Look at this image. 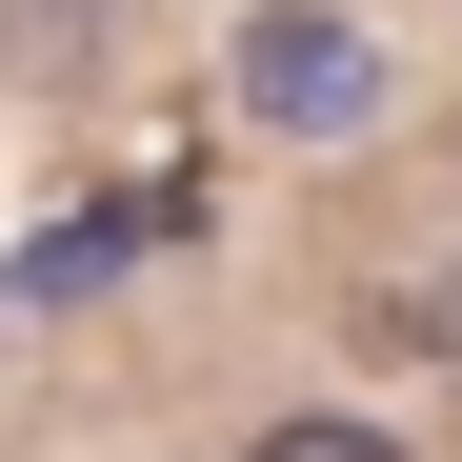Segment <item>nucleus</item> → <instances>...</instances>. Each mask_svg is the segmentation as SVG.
<instances>
[{"label":"nucleus","mask_w":462,"mask_h":462,"mask_svg":"<svg viewBox=\"0 0 462 462\" xmlns=\"http://www.w3.org/2000/svg\"><path fill=\"white\" fill-rule=\"evenodd\" d=\"M242 121H282V141H362V121H382V41L322 21V0H262V21H242Z\"/></svg>","instance_id":"obj_1"},{"label":"nucleus","mask_w":462,"mask_h":462,"mask_svg":"<svg viewBox=\"0 0 462 462\" xmlns=\"http://www.w3.org/2000/svg\"><path fill=\"white\" fill-rule=\"evenodd\" d=\"M382 342H422V362H462V262H442V282H402V301H382Z\"/></svg>","instance_id":"obj_2"},{"label":"nucleus","mask_w":462,"mask_h":462,"mask_svg":"<svg viewBox=\"0 0 462 462\" xmlns=\"http://www.w3.org/2000/svg\"><path fill=\"white\" fill-rule=\"evenodd\" d=\"M242 462H402V442H382V422H262Z\"/></svg>","instance_id":"obj_3"}]
</instances>
